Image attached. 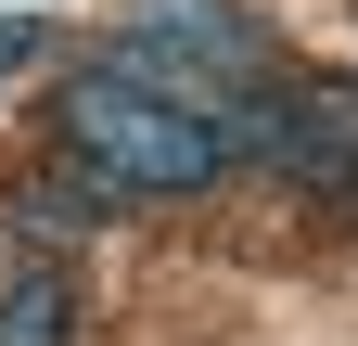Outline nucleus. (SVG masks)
<instances>
[{
  "mask_svg": "<svg viewBox=\"0 0 358 346\" xmlns=\"http://www.w3.org/2000/svg\"><path fill=\"white\" fill-rule=\"evenodd\" d=\"M52 167H77L103 205H192L231 180V128L179 90H141L115 64H77L52 90Z\"/></svg>",
  "mask_w": 358,
  "mask_h": 346,
  "instance_id": "1",
  "label": "nucleus"
},
{
  "mask_svg": "<svg viewBox=\"0 0 358 346\" xmlns=\"http://www.w3.org/2000/svg\"><path fill=\"white\" fill-rule=\"evenodd\" d=\"M0 346H77V270L26 256V270L0 282Z\"/></svg>",
  "mask_w": 358,
  "mask_h": 346,
  "instance_id": "3",
  "label": "nucleus"
},
{
  "mask_svg": "<svg viewBox=\"0 0 358 346\" xmlns=\"http://www.w3.org/2000/svg\"><path fill=\"white\" fill-rule=\"evenodd\" d=\"M345 219H358V205H345Z\"/></svg>",
  "mask_w": 358,
  "mask_h": 346,
  "instance_id": "4",
  "label": "nucleus"
},
{
  "mask_svg": "<svg viewBox=\"0 0 358 346\" xmlns=\"http://www.w3.org/2000/svg\"><path fill=\"white\" fill-rule=\"evenodd\" d=\"M103 219H115V205L90 193L77 167H26V193H13V231H26V256H52V270H64V244H90Z\"/></svg>",
  "mask_w": 358,
  "mask_h": 346,
  "instance_id": "2",
  "label": "nucleus"
}]
</instances>
